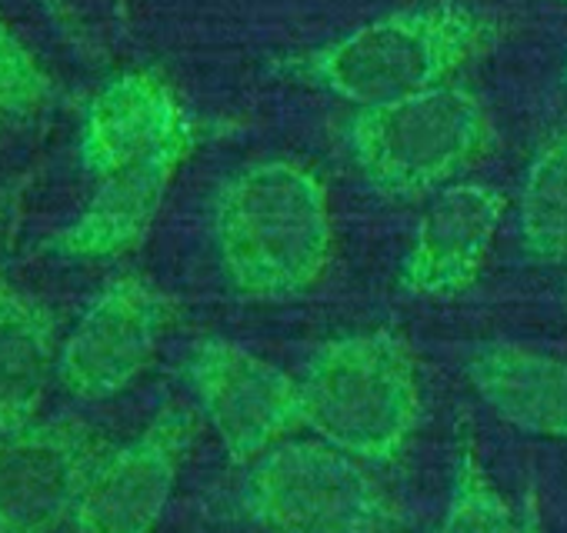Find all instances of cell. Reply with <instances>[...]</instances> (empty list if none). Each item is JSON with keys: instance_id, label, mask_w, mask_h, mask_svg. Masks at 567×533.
<instances>
[{"instance_id": "cell-1", "label": "cell", "mask_w": 567, "mask_h": 533, "mask_svg": "<svg viewBox=\"0 0 567 533\" xmlns=\"http://www.w3.org/2000/svg\"><path fill=\"white\" fill-rule=\"evenodd\" d=\"M210 240L234 294L250 301L305 297L324 281L334 257L328 184L301 160H254L217 190Z\"/></svg>"}, {"instance_id": "cell-2", "label": "cell", "mask_w": 567, "mask_h": 533, "mask_svg": "<svg viewBox=\"0 0 567 533\" xmlns=\"http://www.w3.org/2000/svg\"><path fill=\"white\" fill-rule=\"evenodd\" d=\"M504 34L494 11L467 0H434L381 14L280 64V74L361 107L451 84Z\"/></svg>"}, {"instance_id": "cell-3", "label": "cell", "mask_w": 567, "mask_h": 533, "mask_svg": "<svg viewBox=\"0 0 567 533\" xmlns=\"http://www.w3.org/2000/svg\"><path fill=\"white\" fill-rule=\"evenodd\" d=\"M298 384L305 430L371 467L398 463L424 417L417 357L391 327L324 341Z\"/></svg>"}, {"instance_id": "cell-4", "label": "cell", "mask_w": 567, "mask_h": 533, "mask_svg": "<svg viewBox=\"0 0 567 533\" xmlns=\"http://www.w3.org/2000/svg\"><path fill=\"white\" fill-rule=\"evenodd\" d=\"M361 177L384 197L414 200L461 184L497 144L487 104L457 84L351 114L344 130Z\"/></svg>"}, {"instance_id": "cell-5", "label": "cell", "mask_w": 567, "mask_h": 533, "mask_svg": "<svg viewBox=\"0 0 567 533\" xmlns=\"http://www.w3.org/2000/svg\"><path fill=\"white\" fill-rule=\"evenodd\" d=\"M237 500L270 533H398L408 523L374 467L321 437H291L247 463Z\"/></svg>"}, {"instance_id": "cell-6", "label": "cell", "mask_w": 567, "mask_h": 533, "mask_svg": "<svg viewBox=\"0 0 567 533\" xmlns=\"http://www.w3.org/2000/svg\"><path fill=\"white\" fill-rule=\"evenodd\" d=\"M184 384L197 417L217 433L234 467L254 463L305 430L298 374L234 341H197L184 360Z\"/></svg>"}, {"instance_id": "cell-7", "label": "cell", "mask_w": 567, "mask_h": 533, "mask_svg": "<svg viewBox=\"0 0 567 533\" xmlns=\"http://www.w3.org/2000/svg\"><path fill=\"white\" fill-rule=\"evenodd\" d=\"M174 304L151 281L121 274L81 311L61 341L58 384L81 404L124 394L154 360Z\"/></svg>"}, {"instance_id": "cell-8", "label": "cell", "mask_w": 567, "mask_h": 533, "mask_svg": "<svg viewBox=\"0 0 567 533\" xmlns=\"http://www.w3.org/2000/svg\"><path fill=\"white\" fill-rule=\"evenodd\" d=\"M197 410L167 404L124 443L94 463L74 506V533H154L164 520L184 460L197 440Z\"/></svg>"}, {"instance_id": "cell-9", "label": "cell", "mask_w": 567, "mask_h": 533, "mask_svg": "<svg viewBox=\"0 0 567 533\" xmlns=\"http://www.w3.org/2000/svg\"><path fill=\"white\" fill-rule=\"evenodd\" d=\"M111 440L78 420L51 417L0 433V533L71 526L81 490Z\"/></svg>"}, {"instance_id": "cell-10", "label": "cell", "mask_w": 567, "mask_h": 533, "mask_svg": "<svg viewBox=\"0 0 567 533\" xmlns=\"http://www.w3.org/2000/svg\"><path fill=\"white\" fill-rule=\"evenodd\" d=\"M504 217L507 194L494 184L461 180L427 197L401 260V291L417 301L464 297L487 271Z\"/></svg>"}, {"instance_id": "cell-11", "label": "cell", "mask_w": 567, "mask_h": 533, "mask_svg": "<svg viewBox=\"0 0 567 533\" xmlns=\"http://www.w3.org/2000/svg\"><path fill=\"white\" fill-rule=\"evenodd\" d=\"M194 134L177 91L154 71L111 77L84 111L81 164L94 180L131 170Z\"/></svg>"}, {"instance_id": "cell-12", "label": "cell", "mask_w": 567, "mask_h": 533, "mask_svg": "<svg viewBox=\"0 0 567 533\" xmlns=\"http://www.w3.org/2000/svg\"><path fill=\"white\" fill-rule=\"evenodd\" d=\"M190 150L194 134L164 147L161 154L131 170L97 180L91 203L58 233L54 247L74 260H111L134 250L151 233L167 200V190Z\"/></svg>"}, {"instance_id": "cell-13", "label": "cell", "mask_w": 567, "mask_h": 533, "mask_svg": "<svg viewBox=\"0 0 567 533\" xmlns=\"http://www.w3.org/2000/svg\"><path fill=\"white\" fill-rule=\"evenodd\" d=\"M464 377L507 427L567 443V360L507 341L467 351Z\"/></svg>"}, {"instance_id": "cell-14", "label": "cell", "mask_w": 567, "mask_h": 533, "mask_svg": "<svg viewBox=\"0 0 567 533\" xmlns=\"http://www.w3.org/2000/svg\"><path fill=\"white\" fill-rule=\"evenodd\" d=\"M61 341L58 317L41 297L0 281V433L41 417L58 380Z\"/></svg>"}, {"instance_id": "cell-15", "label": "cell", "mask_w": 567, "mask_h": 533, "mask_svg": "<svg viewBox=\"0 0 567 533\" xmlns=\"http://www.w3.org/2000/svg\"><path fill=\"white\" fill-rule=\"evenodd\" d=\"M517 230L530 260H567V134L534 154L517 194Z\"/></svg>"}, {"instance_id": "cell-16", "label": "cell", "mask_w": 567, "mask_h": 533, "mask_svg": "<svg viewBox=\"0 0 567 533\" xmlns=\"http://www.w3.org/2000/svg\"><path fill=\"white\" fill-rule=\"evenodd\" d=\"M441 533H524L520 510L501 493L474 440H464L454 457Z\"/></svg>"}, {"instance_id": "cell-17", "label": "cell", "mask_w": 567, "mask_h": 533, "mask_svg": "<svg viewBox=\"0 0 567 533\" xmlns=\"http://www.w3.org/2000/svg\"><path fill=\"white\" fill-rule=\"evenodd\" d=\"M51 77L31 48L0 18V114H34L51 104Z\"/></svg>"}, {"instance_id": "cell-18", "label": "cell", "mask_w": 567, "mask_h": 533, "mask_svg": "<svg viewBox=\"0 0 567 533\" xmlns=\"http://www.w3.org/2000/svg\"><path fill=\"white\" fill-rule=\"evenodd\" d=\"M11 240H14V203L11 197L0 194V266H4L11 253Z\"/></svg>"}, {"instance_id": "cell-19", "label": "cell", "mask_w": 567, "mask_h": 533, "mask_svg": "<svg viewBox=\"0 0 567 533\" xmlns=\"http://www.w3.org/2000/svg\"><path fill=\"white\" fill-rule=\"evenodd\" d=\"M520 523H524V533H547V530H544V516H540L537 490H527V493H524V503H520Z\"/></svg>"}, {"instance_id": "cell-20", "label": "cell", "mask_w": 567, "mask_h": 533, "mask_svg": "<svg viewBox=\"0 0 567 533\" xmlns=\"http://www.w3.org/2000/svg\"><path fill=\"white\" fill-rule=\"evenodd\" d=\"M117 11H121V18L127 14V0H117Z\"/></svg>"}, {"instance_id": "cell-21", "label": "cell", "mask_w": 567, "mask_h": 533, "mask_svg": "<svg viewBox=\"0 0 567 533\" xmlns=\"http://www.w3.org/2000/svg\"><path fill=\"white\" fill-rule=\"evenodd\" d=\"M564 74H567V64H564Z\"/></svg>"}, {"instance_id": "cell-22", "label": "cell", "mask_w": 567, "mask_h": 533, "mask_svg": "<svg viewBox=\"0 0 567 533\" xmlns=\"http://www.w3.org/2000/svg\"><path fill=\"white\" fill-rule=\"evenodd\" d=\"M564 4H567V0H564Z\"/></svg>"}]
</instances>
